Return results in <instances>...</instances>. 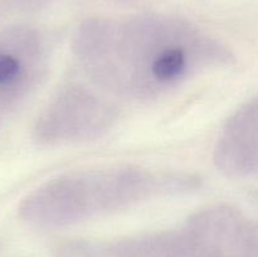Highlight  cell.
Wrapping results in <instances>:
<instances>
[{
    "instance_id": "cell-5",
    "label": "cell",
    "mask_w": 258,
    "mask_h": 257,
    "mask_svg": "<svg viewBox=\"0 0 258 257\" xmlns=\"http://www.w3.org/2000/svg\"><path fill=\"white\" fill-rule=\"evenodd\" d=\"M111 2L121 3V4H126V3H131V2H133V0H111Z\"/></svg>"
},
{
    "instance_id": "cell-2",
    "label": "cell",
    "mask_w": 258,
    "mask_h": 257,
    "mask_svg": "<svg viewBox=\"0 0 258 257\" xmlns=\"http://www.w3.org/2000/svg\"><path fill=\"white\" fill-rule=\"evenodd\" d=\"M198 185L190 174L136 165L85 169L43 184L27 199L24 214L43 226H67L118 213L159 197L186 193Z\"/></svg>"
},
{
    "instance_id": "cell-4",
    "label": "cell",
    "mask_w": 258,
    "mask_h": 257,
    "mask_svg": "<svg viewBox=\"0 0 258 257\" xmlns=\"http://www.w3.org/2000/svg\"><path fill=\"white\" fill-rule=\"evenodd\" d=\"M213 160L228 178L258 176V96L237 108L224 123Z\"/></svg>"
},
{
    "instance_id": "cell-3",
    "label": "cell",
    "mask_w": 258,
    "mask_h": 257,
    "mask_svg": "<svg viewBox=\"0 0 258 257\" xmlns=\"http://www.w3.org/2000/svg\"><path fill=\"white\" fill-rule=\"evenodd\" d=\"M108 93L96 86L68 83L54 93L38 118L37 136L47 145L93 140L107 133L118 111Z\"/></svg>"
},
{
    "instance_id": "cell-1",
    "label": "cell",
    "mask_w": 258,
    "mask_h": 257,
    "mask_svg": "<svg viewBox=\"0 0 258 257\" xmlns=\"http://www.w3.org/2000/svg\"><path fill=\"white\" fill-rule=\"evenodd\" d=\"M72 50L93 85L136 102L165 97L234 60L226 44L190 20L158 13L85 19L76 28Z\"/></svg>"
}]
</instances>
